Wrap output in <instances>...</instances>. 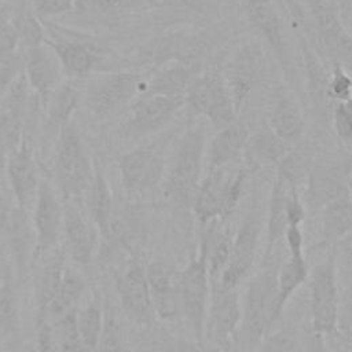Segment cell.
I'll use <instances>...</instances> for the list:
<instances>
[{
    "label": "cell",
    "mask_w": 352,
    "mask_h": 352,
    "mask_svg": "<svg viewBox=\"0 0 352 352\" xmlns=\"http://www.w3.org/2000/svg\"><path fill=\"white\" fill-rule=\"evenodd\" d=\"M3 236L6 238L18 274L23 275L29 267V261L34 258L36 250V236L29 212L18 206L14 208L10 224Z\"/></svg>",
    "instance_id": "cell-28"
},
{
    "label": "cell",
    "mask_w": 352,
    "mask_h": 352,
    "mask_svg": "<svg viewBox=\"0 0 352 352\" xmlns=\"http://www.w3.org/2000/svg\"><path fill=\"white\" fill-rule=\"evenodd\" d=\"M4 166L16 206L30 213L41 179L38 177L33 144L29 135H25L19 146L8 155Z\"/></svg>",
    "instance_id": "cell-20"
},
{
    "label": "cell",
    "mask_w": 352,
    "mask_h": 352,
    "mask_svg": "<svg viewBox=\"0 0 352 352\" xmlns=\"http://www.w3.org/2000/svg\"><path fill=\"white\" fill-rule=\"evenodd\" d=\"M227 184L228 172L226 168L209 170L198 187L192 201V212L202 226H208L220 219H227Z\"/></svg>",
    "instance_id": "cell-24"
},
{
    "label": "cell",
    "mask_w": 352,
    "mask_h": 352,
    "mask_svg": "<svg viewBox=\"0 0 352 352\" xmlns=\"http://www.w3.org/2000/svg\"><path fill=\"white\" fill-rule=\"evenodd\" d=\"M205 125L190 124L170 144L168 151L161 192L177 209L188 210L202 182L205 155Z\"/></svg>",
    "instance_id": "cell-1"
},
{
    "label": "cell",
    "mask_w": 352,
    "mask_h": 352,
    "mask_svg": "<svg viewBox=\"0 0 352 352\" xmlns=\"http://www.w3.org/2000/svg\"><path fill=\"white\" fill-rule=\"evenodd\" d=\"M12 210L14 208H11V205L8 204V201L4 198V195L0 192V236L4 235L11 216H12Z\"/></svg>",
    "instance_id": "cell-55"
},
{
    "label": "cell",
    "mask_w": 352,
    "mask_h": 352,
    "mask_svg": "<svg viewBox=\"0 0 352 352\" xmlns=\"http://www.w3.org/2000/svg\"><path fill=\"white\" fill-rule=\"evenodd\" d=\"M80 92L70 81H63L44 102V129L51 136L72 122V116L78 106Z\"/></svg>",
    "instance_id": "cell-32"
},
{
    "label": "cell",
    "mask_w": 352,
    "mask_h": 352,
    "mask_svg": "<svg viewBox=\"0 0 352 352\" xmlns=\"http://www.w3.org/2000/svg\"><path fill=\"white\" fill-rule=\"evenodd\" d=\"M301 50H302V63L307 74V84L308 92L311 96L312 104L319 111H327L330 114L333 103L327 96V84L330 72L323 66L320 59L314 52L312 47L307 43L305 38L301 40Z\"/></svg>",
    "instance_id": "cell-34"
},
{
    "label": "cell",
    "mask_w": 352,
    "mask_h": 352,
    "mask_svg": "<svg viewBox=\"0 0 352 352\" xmlns=\"http://www.w3.org/2000/svg\"><path fill=\"white\" fill-rule=\"evenodd\" d=\"M85 287L87 285L84 278L74 268L66 265L54 301L51 302L45 314L37 318H45L50 322H54L66 312L76 309V305L82 297Z\"/></svg>",
    "instance_id": "cell-37"
},
{
    "label": "cell",
    "mask_w": 352,
    "mask_h": 352,
    "mask_svg": "<svg viewBox=\"0 0 352 352\" xmlns=\"http://www.w3.org/2000/svg\"><path fill=\"white\" fill-rule=\"evenodd\" d=\"M348 346V352H352V344H349V345H346Z\"/></svg>",
    "instance_id": "cell-60"
},
{
    "label": "cell",
    "mask_w": 352,
    "mask_h": 352,
    "mask_svg": "<svg viewBox=\"0 0 352 352\" xmlns=\"http://www.w3.org/2000/svg\"><path fill=\"white\" fill-rule=\"evenodd\" d=\"M267 124L290 146L297 144L301 140L305 129V121L301 106L293 91L285 87L276 88Z\"/></svg>",
    "instance_id": "cell-25"
},
{
    "label": "cell",
    "mask_w": 352,
    "mask_h": 352,
    "mask_svg": "<svg viewBox=\"0 0 352 352\" xmlns=\"http://www.w3.org/2000/svg\"><path fill=\"white\" fill-rule=\"evenodd\" d=\"M21 73H22V63L18 58L10 63L0 66V103L3 102L10 88L12 87L14 81L18 78Z\"/></svg>",
    "instance_id": "cell-51"
},
{
    "label": "cell",
    "mask_w": 352,
    "mask_h": 352,
    "mask_svg": "<svg viewBox=\"0 0 352 352\" xmlns=\"http://www.w3.org/2000/svg\"><path fill=\"white\" fill-rule=\"evenodd\" d=\"M249 138L250 129L242 121L235 120L220 128L210 140L206 151L208 172L227 168L245 151Z\"/></svg>",
    "instance_id": "cell-27"
},
{
    "label": "cell",
    "mask_w": 352,
    "mask_h": 352,
    "mask_svg": "<svg viewBox=\"0 0 352 352\" xmlns=\"http://www.w3.org/2000/svg\"><path fill=\"white\" fill-rule=\"evenodd\" d=\"M314 19L323 52L352 76V34L340 19V14L327 0H304Z\"/></svg>",
    "instance_id": "cell-14"
},
{
    "label": "cell",
    "mask_w": 352,
    "mask_h": 352,
    "mask_svg": "<svg viewBox=\"0 0 352 352\" xmlns=\"http://www.w3.org/2000/svg\"><path fill=\"white\" fill-rule=\"evenodd\" d=\"M242 308L238 289L212 287L205 322V338L209 337L216 352H230L232 340L241 326Z\"/></svg>",
    "instance_id": "cell-17"
},
{
    "label": "cell",
    "mask_w": 352,
    "mask_h": 352,
    "mask_svg": "<svg viewBox=\"0 0 352 352\" xmlns=\"http://www.w3.org/2000/svg\"><path fill=\"white\" fill-rule=\"evenodd\" d=\"M346 264V267L352 271V231L342 236L336 245Z\"/></svg>",
    "instance_id": "cell-54"
},
{
    "label": "cell",
    "mask_w": 352,
    "mask_h": 352,
    "mask_svg": "<svg viewBox=\"0 0 352 352\" xmlns=\"http://www.w3.org/2000/svg\"><path fill=\"white\" fill-rule=\"evenodd\" d=\"M322 213V234L329 245L337 242L352 231V195H344L327 204L320 210Z\"/></svg>",
    "instance_id": "cell-36"
},
{
    "label": "cell",
    "mask_w": 352,
    "mask_h": 352,
    "mask_svg": "<svg viewBox=\"0 0 352 352\" xmlns=\"http://www.w3.org/2000/svg\"><path fill=\"white\" fill-rule=\"evenodd\" d=\"M8 285L0 287V334L12 336L16 331L18 316L15 296Z\"/></svg>",
    "instance_id": "cell-45"
},
{
    "label": "cell",
    "mask_w": 352,
    "mask_h": 352,
    "mask_svg": "<svg viewBox=\"0 0 352 352\" xmlns=\"http://www.w3.org/2000/svg\"><path fill=\"white\" fill-rule=\"evenodd\" d=\"M327 96L331 103L344 102L352 96V76L338 63H333L331 66Z\"/></svg>",
    "instance_id": "cell-43"
},
{
    "label": "cell",
    "mask_w": 352,
    "mask_h": 352,
    "mask_svg": "<svg viewBox=\"0 0 352 352\" xmlns=\"http://www.w3.org/2000/svg\"><path fill=\"white\" fill-rule=\"evenodd\" d=\"M98 236L96 228L92 223H88L76 202L65 201L60 238H63L65 252L69 258L78 265L88 264L95 254Z\"/></svg>",
    "instance_id": "cell-22"
},
{
    "label": "cell",
    "mask_w": 352,
    "mask_h": 352,
    "mask_svg": "<svg viewBox=\"0 0 352 352\" xmlns=\"http://www.w3.org/2000/svg\"><path fill=\"white\" fill-rule=\"evenodd\" d=\"M146 78L147 73L125 70L102 73L87 81L82 102L95 117H111L143 94Z\"/></svg>",
    "instance_id": "cell-6"
},
{
    "label": "cell",
    "mask_w": 352,
    "mask_h": 352,
    "mask_svg": "<svg viewBox=\"0 0 352 352\" xmlns=\"http://www.w3.org/2000/svg\"><path fill=\"white\" fill-rule=\"evenodd\" d=\"M214 0H160V6L155 11H162L172 18L198 16L206 14Z\"/></svg>",
    "instance_id": "cell-41"
},
{
    "label": "cell",
    "mask_w": 352,
    "mask_h": 352,
    "mask_svg": "<svg viewBox=\"0 0 352 352\" xmlns=\"http://www.w3.org/2000/svg\"><path fill=\"white\" fill-rule=\"evenodd\" d=\"M69 352H92V351L88 349V348H85V346H80V348H76V349L69 351Z\"/></svg>",
    "instance_id": "cell-59"
},
{
    "label": "cell",
    "mask_w": 352,
    "mask_h": 352,
    "mask_svg": "<svg viewBox=\"0 0 352 352\" xmlns=\"http://www.w3.org/2000/svg\"><path fill=\"white\" fill-rule=\"evenodd\" d=\"M223 33L220 29L169 30L147 45L143 59L150 65L148 72L172 62L202 63L220 43Z\"/></svg>",
    "instance_id": "cell-4"
},
{
    "label": "cell",
    "mask_w": 352,
    "mask_h": 352,
    "mask_svg": "<svg viewBox=\"0 0 352 352\" xmlns=\"http://www.w3.org/2000/svg\"><path fill=\"white\" fill-rule=\"evenodd\" d=\"M19 34L15 25L6 15L0 16V66L16 59Z\"/></svg>",
    "instance_id": "cell-46"
},
{
    "label": "cell",
    "mask_w": 352,
    "mask_h": 352,
    "mask_svg": "<svg viewBox=\"0 0 352 352\" xmlns=\"http://www.w3.org/2000/svg\"><path fill=\"white\" fill-rule=\"evenodd\" d=\"M261 231L263 216L257 206L253 204L252 208L243 216L238 230L234 232L230 260L223 272L220 274V276L214 282H212L214 289H238V286L249 275L256 261Z\"/></svg>",
    "instance_id": "cell-10"
},
{
    "label": "cell",
    "mask_w": 352,
    "mask_h": 352,
    "mask_svg": "<svg viewBox=\"0 0 352 352\" xmlns=\"http://www.w3.org/2000/svg\"><path fill=\"white\" fill-rule=\"evenodd\" d=\"M308 278L312 331L322 336L334 334L340 302L336 254L330 253L318 263Z\"/></svg>",
    "instance_id": "cell-12"
},
{
    "label": "cell",
    "mask_w": 352,
    "mask_h": 352,
    "mask_svg": "<svg viewBox=\"0 0 352 352\" xmlns=\"http://www.w3.org/2000/svg\"><path fill=\"white\" fill-rule=\"evenodd\" d=\"M76 320L82 345L95 352L103 323V304L94 298L85 307L76 311Z\"/></svg>",
    "instance_id": "cell-39"
},
{
    "label": "cell",
    "mask_w": 352,
    "mask_h": 352,
    "mask_svg": "<svg viewBox=\"0 0 352 352\" xmlns=\"http://www.w3.org/2000/svg\"><path fill=\"white\" fill-rule=\"evenodd\" d=\"M124 331L114 305L107 300L103 302V323L95 352H122Z\"/></svg>",
    "instance_id": "cell-40"
},
{
    "label": "cell",
    "mask_w": 352,
    "mask_h": 352,
    "mask_svg": "<svg viewBox=\"0 0 352 352\" xmlns=\"http://www.w3.org/2000/svg\"><path fill=\"white\" fill-rule=\"evenodd\" d=\"M323 337L324 336L312 331V336L308 340V349H307V352H329Z\"/></svg>",
    "instance_id": "cell-56"
},
{
    "label": "cell",
    "mask_w": 352,
    "mask_h": 352,
    "mask_svg": "<svg viewBox=\"0 0 352 352\" xmlns=\"http://www.w3.org/2000/svg\"><path fill=\"white\" fill-rule=\"evenodd\" d=\"M29 3L37 16L51 18L74 11L77 0H29Z\"/></svg>",
    "instance_id": "cell-48"
},
{
    "label": "cell",
    "mask_w": 352,
    "mask_h": 352,
    "mask_svg": "<svg viewBox=\"0 0 352 352\" xmlns=\"http://www.w3.org/2000/svg\"><path fill=\"white\" fill-rule=\"evenodd\" d=\"M84 201L88 217L96 228L100 239L106 238L114 213V201L110 186L103 172L96 165L89 186L84 192Z\"/></svg>",
    "instance_id": "cell-30"
},
{
    "label": "cell",
    "mask_w": 352,
    "mask_h": 352,
    "mask_svg": "<svg viewBox=\"0 0 352 352\" xmlns=\"http://www.w3.org/2000/svg\"><path fill=\"white\" fill-rule=\"evenodd\" d=\"M246 19L268 44L287 78L294 77L292 47L280 14L274 0H242Z\"/></svg>",
    "instance_id": "cell-13"
},
{
    "label": "cell",
    "mask_w": 352,
    "mask_h": 352,
    "mask_svg": "<svg viewBox=\"0 0 352 352\" xmlns=\"http://www.w3.org/2000/svg\"><path fill=\"white\" fill-rule=\"evenodd\" d=\"M286 217H287V226H301V223L305 219V208H304L302 198L300 195L298 188H296L289 198Z\"/></svg>",
    "instance_id": "cell-52"
},
{
    "label": "cell",
    "mask_w": 352,
    "mask_h": 352,
    "mask_svg": "<svg viewBox=\"0 0 352 352\" xmlns=\"http://www.w3.org/2000/svg\"><path fill=\"white\" fill-rule=\"evenodd\" d=\"M36 352H62L55 337L54 326L45 318H37Z\"/></svg>",
    "instance_id": "cell-50"
},
{
    "label": "cell",
    "mask_w": 352,
    "mask_h": 352,
    "mask_svg": "<svg viewBox=\"0 0 352 352\" xmlns=\"http://www.w3.org/2000/svg\"><path fill=\"white\" fill-rule=\"evenodd\" d=\"M65 267L66 264L63 260V253L60 252L54 254L41 267L37 276V282H36V290H34L37 316L44 315L48 307L51 305V302L54 301L62 280Z\"/></svg>",
    "instance_id": "cell-38"
},
{
    "label": "cell",
    "mask_w": 352,
    "mask_h": 352,
    "mask_svg": "<svg viewBox=\"0 0 352 352\" xmlns=\"http://www.w3.org/2000/svg\"><path fill=\"white\" fill-rule=\"evenodd\" d=\"M287 254H304V234L301 226H287L283 234Z\"/></svg>",
    "instance_id": "cell-53"
},
{
    "label": "cell",
    "mask_w": 352,
    "mask_h": 352,
    "mask_svg": "<svg viewBox=\"0 0 352 352\" xmlns=\"http://www.w3.org/2000/svg\"><path fill=\"white\" fill-rule=\"evenodd\" d=\"M180 316L184 319L195 341H205V322L210 300V278L206 264L205 245L179 272Z\"/></svg>",
    "instance_id": "cell-8"
},
{
    "label": "cell",
    "mask_w": 352,
    "mask_h": 352,
    "mask_svg": "<svg viewBox=\"0 0 352 352\" xmlns=\"http://www.w3.org/2000/svg\"><path fill=\"white\" fill-rule=\"evenodd\" d=\"M340 12L344 16H349L352 12V0H340Z\"/></svg>",
    "instance_id": "cell-58"
},
{
    "label": "cell",
    "mask_w": 352,
    "mask_h": 352,
    "mask_svg": "<svg viewBox=\"0 0 352 352\" xmlns=\"http://www.w3.org/2000/svg\"><path fill=\"white\" fill-rule=\"evenodd\" d=\"M334 333L345 345L352 344V287L340 296Z\"/></svg>",
    "instance_id": "cell-47"
},
{
    "label": "cell",
    "mask_w": 352,
    "mask_h": 352,
    "mask_svg": "<svg viewBox=\"0 0 352 352\" xmlns=\"http://www.w3.org/2000/svg\"><path fill=\"white\" fill-rule=\"evenodd\" d=\"M256 352H300V340L292 327L268 333Z\"/></svg>",
    "instance_id": "cell-42"
},
{
    "label": "cell",
    "mask_w": 352,
    "mask_h": 352,
    "mask_svg": "<svg viewBox=\"0 0 352 352\" xmlns=\"http://www.w3.org/2000/svg\"><path fill=\"white\" fill-rule=\"evenodd\" d=\"M184 100L194 114L204 116L217 129L238 117L220 66L201 72L191 82Z\"/></svg>",
    "instance_id": "cell-9"
},
{
    "label": "cell",
    "mask_w": 352,
    "mask_h": 352,
    "mask_svg": "<svg viewBox=\"0 0 352 352\" xmlns=\"http://www.w3.org/2000/svg\"><path fill=\"white\" fill-rule=\"evenodd\" d=\"M290 151H292V146L289 143H286L285 140H282L270 128L268 124H264L253 135L250 133V138H249L246 148H245L246 155L254 165L271 164L275 166Z\"/></svg>",
    "instance_id": "cell-33"
},
{
    "label": "cell",
    "mask_w": 352,
    "mask_h": 352,
    "mask_svg": "<svg viewBox=\"0 0 352 352\" xmlns=\"http://www.w3.org/2000/svg\"><path fill=\"white\" fill-rule=\"evenodd\" d=\"M44 41L55 52L60 63L62 72L66 77H88L96 69V65L100 62L99 54L87 44L67 38L50 40L44 37Z\"/></svg>",
    "instance_id": "cell-29"
},
{
    "label": "cell",
    "mask_w": 352,
    "mask_h": 352,
    "mask_svg": "<svg viewBox=\"0 0 352 352\" xmlns=\"http://www.w3.org/2000/svg\"><path fill=\"white\" fill-rule=\"evenodd\" d=\"M30 212L36 236L34 258H41L59 242L63 223V204L48 180H40Z\"/></svg>",
    "instance_id": "cell-18"
},
{
    "label": "cell",
    "mask_w": 352,
    "mask_h": 352,
    "mask_svg": "<svg viewBox=\"0 0 352 352\" xmlns=\"http://www.w3.org/2000/svg\"><path fill=\"white\" fill-rule=\"evenodd\" d=\"M209 226V231L204 235V245L206 252V264L210 282H214L223 270L226 268L234 241V231L228 226H219L213 221Z\"/></svg>",
    "instance_id": "cell-35"
},
{
    "label": "cell",
    "mask_w": 352,
    "mask_h": 352,
    "mask_svg": "<svg viewBox=\"0 0 352 352\" xmlns=\"http://www.w3.org/2000/svg\"><path fill=\"white\" fill-rule=\"evenodd\" d=\"M276 272L278 268L267 264L258 274L250 278L245 296L241 298V330L248 352H256L272 327Z\"/></svg>",
    "instance_id": "cell-3"
},
{
    "label": "cell",
    "mask_w": 352,
    "mask_h": 352,
    "mask_svg": "<svg viewBox=\"0 0 352 352\" xmlns=\"http://www.w3.org/2000/svg\"><path fill=\"white\" fill-rule=\"evenodd\" d=\"M28 104L29 87L21 73L0 103V164L3 165L26 135Z\"/></svg>",
    "instance_id": "cell-19"
},
{
    "label": "cell",
    "mask_w": 352,
    "mask_h": 352,
    "mask_svg": "<svg viewBox=\"0 0 352 352\" xmlns=\"http://www.w3.org/2000/svg\"><path fill=\"white\" fill-rule=\"evenodd\" d=\"M186 103L184 96H139L118 125V136L128 142L142 140L162 131Z\"/></svg>",
    "instance_id": "cell-11"
},
{
    "label": "cell",
    "mask_w": 352,
    "mask_h": 352,
    "mask_svg": "<svg viewBox=\"0 0 352 352\" xmlns=\"http://www.w3.org/2000/svg\"><path fill=\"white\" fill-rule=\"evenodd\" d=\"M331 121L336 135L342 142L352 140V96L344 102H336L331 106Z\"/></svg>",
    "instance_id": "cell-44"
},
{
    "label": "cell",
    "mask_w": 352,
    "mask_h": 352,
    "mask_svg": "<svg viewBox=\"0 0 352 352\" xmlns=\"http://www.w3.org/2000/svg\"><path fill=\"white\" fill-rule=\"evenodd\" d=\"M278 3H282L285 7H287L289 10H292V14L294 16H298L300 15V7L298 4L294 1V0H276Z\"/></svg>",
    "instance_id": "cell-57"
},
{
    "label": "cell",
    "mask_w": 352,
    "mask_h": 352,
    "mask_svg": "<svg viewBox=\"0 0 352 352\" xmlns=\"http://www.w3.org/2000/svg\"><path fill=\"white\" fill-rule=\"evenodd\" d=\"M220 69L234 107L239 114L249 96L267 81L268 55L258 41L246 40L230 54Z\"/></svg>",
    "instance_id": "cell-5"
},
{
    "label": "cell",
    "mask_w": 352,
    "mask_h": 352,
    "mask_svg": "<svg viewBox=\"0 0 352 352\" xmlns=\"http://www.w3.org/2000/svg\"><path fill=\"white\" fill-rule=\"evenodd\" d=\"M309 276V267L305 254H287L276 272V290L272 312V326L280 320L285 307L292 296L302 286Z\"/></svg>",
    "instance_id": "cell-31"
},
{
    "label": "cell",
    "mask_w": 352,
    "mask_h": 352,
    "mask_svg": "<svg viewBox=\"0 0 352 352\" xmlns=\"http://www.w3.org/2000/svg\"><path fill=\"white\" fill-rule=\"evenodd\" d=\"M22 73L29 89L40 98L43 104L63 82L65 76L55 52L45 41L26 48Z\"/></svg>",
    "instance_id": "cell-21"
},
{
    "label": "cell",
    "mask_w": 352,
    "mask_h": 352,
    "mask_svg": "<svg viewBox=\"0 0 352 352\" xmlns=\"http://www.w3.org/2000/svg\"><path fill=\"white\" fill-rule=\"evenodd\" d=\"M351 157H338L312 165L305 188L307 205L311 209L320 210L337 198L351 194Z\"/></svg>",
    "instance_id": "cell-16"
},
{
    "label": "cell",
    "mask_w": 352,
    "mask_h": 352,
    "mask_svg": "<svg viewBox=\"0 0 352 352\" xmlns=\"http://www.w3.org/2000/svg\"><path fill=\"white\" fill-rule=\"evenodd\" d=\"M168 151L166 142H153L133 147L118 157L120 182L129 199L142 198L161 186Z\"/></svg>",
    "instance_id": "cell-7"
},
{
    "label": "cell",
    "mask_w": 352,
    "mask_h": 352,
    "mask_svg": "<svg viewBox=\"0 0 352 352\" xmlns=\"http://www.w3.org/2000/svg\"><path fill=\"white\" fill-rule=\"evenodd\" d=\"M116 289L125 316L140 327H151L155 314L151 304L146 265L140 258L132 257L117 276Z\"/></svg>",
    "instance_id": "cell-15"
},
{
    "label": "cell",
    "mask_w": 352,
    "mask_h": 352,
    "mask_svg": "<svg viewBox=\"0 0 352 352\" xmlns=\"http://www.w3.org/2000/svg\"><path fill=\"white\" fill-rule=\"evenodd\" d=\"M146 278L155 318L165 322L179 318V272L164 261H151L146 265Z\"/></svg>",
    "instance_id": "cell-23"
},
{
    "label": "cell",
    "mask_w": 352,
    "mask_h": 352,
    "mask_svg": "<svg viewBox=\"0 0 352 352\" xmlns=\"http://www.w3.org/2000/svg\"><path fill=\"white\" fill-rule=\"evenodd\" d=\"M202 63H166L158 69L147 72L144 96H186L191 82L201 73ZM140 95V96H142Z\"/></svg>",
    "instance_id": "cell-26"
},
{
    "label": "cell",
    "mask_w": 352,
    "mask_h": 352,
    "mask_svg": "<svg viewBox=\"0 0 352 352\" xmlns=\"http://www.w3.org/2000/svg\"><path fill=\"white\" fill-rule=\"evenodd\" d=\"M94 169L81 135L72 121L59 131L55 143L54 170L65 201H76L84 197L94 176Z\"/></svg>",
    "instance_id": "cell-2"
},
{
    "label": "cell",
    "mask_w": 352,
    "mask_h": 352,
    "mask_svg": "<svg viewBox=\"0 0 352 352\" xmlns=\"http://www.w3.org/2000/svg\"><path fill=\"white\" fill-rule=\"evenodd\" d=\"M154 352H216L205 348L202 342L195 340H184L175 336H164L158 341Z\"/></svg>",
    "instance_id": "cell-49"
}]
</instances>
